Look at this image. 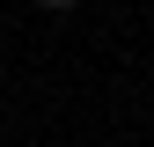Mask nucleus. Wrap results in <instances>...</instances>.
<instances>
[{
    "label": "nucleus",
    "mask_w": 154,
    "mask_h": 147,
    "mask_svg": "<svg viewBox=\"0 0 154 147\" xmlns=\"http://www.w3.org/2000/svg\"><path fill=\"white\" fill-rule=\"evenodd\" d=\"M37 8H59V15H66V8H73V0H37Z\"/></svg>",
    "instance_id": "1"
}]
</instances>
